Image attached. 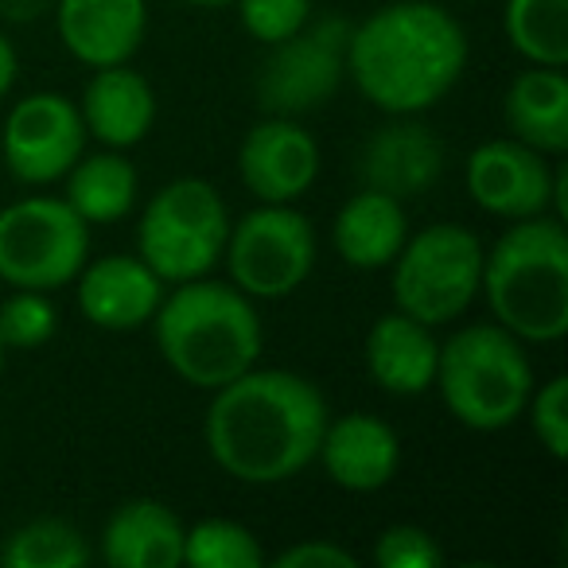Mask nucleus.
Wrapping results in <instances>:
<instances>
[{
    "label": "nucleus",
    "mask_w": 568,
    "mask_h": 568,
    "mask_svg": "<svg viewBox=\"0 0 568 568\" xmlns=\"http://www.w3.org/2000/svg\"><path fill=\"white\" fill-rule=\"evenodd\" d=\"M327 402L304 374L250 366L214 389L206 409V452L237 483L276 487L316 459Z\"/></svg>",
    "instance_id": "obj_1"
},
{
    "label": "nucleus",
    "mask_w": 568,
    "mask_h": 568,
    "mask_svg": "<svg viewBox=\"0 0 568 568\" xmlns=\"http://www.w3.org/2000/svg\"><path fill=\"white\" fill-rule=\"evenodd\" d=\"M467 67L459 20L433 0H394L351 28L347 74L389 118L425 113L452 94Z\"/></svg>",
    "instance_id": "obj_2"
},
{
    "label": "nucleus",
    "mask_w": 568,
    "mask_h": 568,
    "mask_svg": "<svg viewBox=\"0 0 568 568\" xmlns=\"http://www.w3.org/2000/svg\"><path fill=\"white\" fill-rule=\"evenodd\" d=\"M152 335L180 382L214 394L261 358V320L253 301L219 281H183L160 301Z\"/></svg>",
    "instance_id": "obj_3"
},
{
    "label": "nucleus",
    "mask_w": 568,
    "mask_h": 568,
    "mask_svg": "<svg viewBox=\"0 0 568 568\" xmlns=\"http://www.w3.org/2000/svg\"><path fill=\"white\" fill-rule=\"evenodd\" d=\"M479 293L495 324L521 343H557L568 332V234L565 219H518L483 253Z\"/></svg>",
    "instance_id": "obj_4"
},
{
    "label": "nucleus",
    "mask_w": 568,
    "mask_h": 568,
    "mask_svg": "<svg viewBox=\"0 0 568 568\" xmlns=\"http://www.w3.org/2000/svg\"><path fill=\"white\" fill-rule=\"evenodd\" d=\"M433 389H440L444 409L464 428L498 433L526 413L534 366L521 351V339L503 324H471L440 343Z\"/></svg>",
    "instance_id": "obj_5"
},
{
    "label": "nucleus",
    "mask_w": 568,
    "mask_h": 568,
    "mask_svg": "<svg viewBox=\"0 0 568 568\" xmlns=\"http://www.w3.org/2000/svg\"><path fill=\"white\" fill-rule=\"evenodd\" d=\"M230 211L219 187L195 175L172 180L149 199L136 226V257L164 284L206 276L222 261Z\"/></svg>",
    "instance_id": "obj_6"
},
{
    "label": "nucleus",
    "mask_w": 568,
    "mask_h": 568,
    "mask_svg": "<svg viewBox=\"0 0 568 568\" xmlns=\"http://www.w3.org/2000/svg\"><path fill=\"white\" fill-rule=\"evenodd\" d=\"M483 242L467 226L436 222L405 237L394 257V304L397 312L440 327L459 320L479 296Z\"/></svg>",
    "instance_id": "obj_7"
},
{
    "label": "nucleus",
    "mask_w": 568,
    "mask_h": 568,
    "mask_svg": "<svg viewBox=\"0 0 568 568\" xmlns=\"http://www.w3.org/2000/svg\"><path fill=\"white\" fill-rule=\"evenodd\" d=\"M90 257V226L67 199L32 195L0 211V281L12 288H63Z\"/></svg>",
    "instance_id": "obj_8"
},
{
    "label": "nucleus",
    "mask_w": 568,
    "mask_h": 568,
    "mask_svg": "<svg viewBox=\"0 0 568 568\" xmlns=\"http://www.w3.org/2000/svg\"><path fill=\"white\" fill-rule=\"evenodd\" d=\"M230 281L250 301L293 296L316 265V230L293 203H261L242 222H230Z\"/></svg>",
    "instance_id": "obj_9"
},
{
    "label": "nucleus",
    "mask_w": 568,
    "mask_h": 568,
    "mask_svg": "<svg viewBox=\"0 0 568 568\" xmlns=\"http://www.w3.org/2000/svg\"><path fill=\"white\" fill-rule=\"evenodd\" d=\"M347 20L327 17L273 43L257 71L261 105L273 118H301L332 102L347 79Z\"/></svg>",
    "instance_id": "obj_10"
},
{
    "label": "nucleus",
    "mask_w": 568,
    "mask_h": 568,
    "mask_svg": "<svg viewBox=\"0 0 568 568\" xmlns=\"http://www.w3.org/2000/svg\"><path fill=\"white\" fill-rule=\"evenodd\" d=\"M467 195L479 211L495 219L518 222L534 214H557L565 219V168L552 172L545 164V152L529 149L521 141H487L467 156L464 168Z\"/></svg>",
    "instance_id": "obj_11"
},
{
    "label": "nucleus",
    "mask_w": 568,
    "mask_h": 568,
    "mask_svg": "<svg viewBox=\"0 0 568 568\" xmlns=\"http://www.w3.org/2000/svg\"><path fill=\"white\" fill-rule=\"evenodd\" d=\"M87 129H82L79 105L63 94H28L12 105L0 136L4 164L28 187H43L71 172V164L82 156Z\"/></svg>",
    "instance_id": "obj_12"
},
{
    "label": "nucleus",
    "mask_w": 568,
    "mask_h": 568,
    "mask_svg": "<svg viewBox=\"0 0 568 568\" xmlns=\"http://www.w3.org/2000/svg\"><path fill=\"white\" fill-rule=\"evenodd\" d=\"M237 175L257 203H296L320 175V144L293 118H273L245 133L237 149Z\"/></svg>",
    "instance_id": "obj_13"
},
{
    "label": "nucleus",
    "mask_w": 568,
    "mask_h": 568,
    "mask_svg": "<svg viewBox=\"0 0 568 568\" xmlns=\"http://www.w3.org/2000/svg\"><path fill=\"white\" fill-rule=\"evenodd\" d=\"M358 183L366 191H382L389 199H417L440 180L444 144L428 125H420L417 113L394 118L389 125L374 129L358 149Z\"/></svg>",
    "instance_id": "obj_14"
},
{
    "label": "nucleus",
    "mask_w": 568,
    "mask_h": 568,
    "mask_svg": "<svg viewBox=\"0 0 568 568\" xmlns=\"http://www.w3.org/2000/svg\"><path fill=\"white\" fill-rule=\"evenodd\" d=\"M74 281H79L82 316L102 332H136L152 324L164 301V281L133 253L87 261Z\"/></svg>",
    "instance_id": "obj_15"
},
{
    "label": "nucleus",
    "mask_w": 568,
    "mask_h": 568,
    "mask_svg": "<svg viewBox=\"0 0 568 568\" xmlns=\"http://www.w3.org/2000/svg\"><path fill=\"white\" fill-rule=\"evenodd\" d=\"M316 459L324 464L327 479L351 495H371L382 490L397 475L402 464V440L397 433L374 413H347V417H327L324 440Z\"/></svg>",
    "instance_id": "obj_16"
},
{
    "label": "nucleus",
    "mask_w": 568,
    "mask_h": 568,
    "mask_svg": "<svg viewBox=\"0 0 568 568\" xmlns=\"http://www.w3.org/2000/svg\"><path fill=\"white\" fill-rule=\"evenodd\" d=\"M63 48L87 67H118L141 51L149 9L144 0H55Z\"/></svg>",
    "instance_id": "obj_17"
},
{
    "label": "nucleus",
    "mask_w": 568,
    "mask_h": 568,
    "mask_svg": "<svg viewBox=\"0 0 568 568\" xmlns=\"http://www.w3.org/2000/svg\"><path fill=\"white\" fill-rule=\"evenodd\" d=\"M79 118L87 136H98L105 149H133L156 125V90L129 63L98 67L82 90Z\"/></svg>",
    "instance_id": "obj_18"
},
{
    "label": "nucleus",
    "mask_w": 568,
    "mask_h": 568,
    "mask_svg": "<svg viewBox=\"0 0 568 568\" xmlns=\"http://www.w3.org/2000/svg\"><path fill=\"white\" fill-rule=\"evenodd\" d=\"M436 363H440V343L433 327L405 312L374 320L366 332V371L378 389L394 397H420L433 389Z\"/></svg>",
    "instance_id": "obj_19"
},
{
    "label": "nucleus",
    "mask_w": 568,
    "mask_h": 568,
    "mask_svg": "<svg viewBox=\"0 0 568 568\" xmlns=\"http://www.w3.org/2000/svg\"><path fill=\"white\" fill-rule=\"evenodd\" d=\"M102 557L113 568H183V521L156 498H129L105 521Z\"/></svg>",
    "instance_id": "obj_20"
},
{
    "label": "nucleus",
    "mask_w": 568,
    "mask_h": 568,
    "mask_svg": "<svg viewBox=\"0 0 568 568\" xmlns=\"http://www.w3.org/2000/svg\"><path fill=\"white\" fill-rule=\"evenodd\" d=\"M409 237L402 199H389L382 191H358L339 206L332 226L335 253L351 268H389Z\"/></svg>",
    "instance_id": "obj_21"
},
{
    "label": "nucleus",
    "mask_w": 568,
    "mask_h": 568,
    "mask_svg": "<svg viewBox=\"0 0 568 568\" xmlns=\"http://www.w3.org/2000/svg\"><path fill=\"white\" fill-rule=\"evenodd\" d=\"M506 125L514 141L545 152V156H565L568 152V79L560 67H529L506 90Z\"/></svg>",
    "instance_id": "obj_22"
},
{
    "label": "nucleus",
    "mask_w": 568,
    "mask_h": 568,
    "mask_svg": "<svg viewBox=\"0 0 568 568\" xmlns=\"http://www.w3.org/2000/svg\"><path fill=\"white\" fill-rule=\"evenodd\" d=\"M67 180V203L87 226L121 222L136 203V168L121 156V149L94 152L87 160H74Z\"/></svg>",
    "instance_id": "obj_23"
},
{
    "label": "nucleus",
    "mask_w": 568,
    "mask_h": 568,
    "mask_svg": "<svg viewBox=\"0 0 568 568\" xmlns=\"http://www.w3.org/2000/svg\"><path fill=\"white\" fill-rule=\"evenodd\" d=\"M506 40L526 63H568V0H506Z\"/></svg>",
    "instance_id": "obj_24"
},
{
    "label": "nucleus",
    "mask_w": 568,
    "mask_h": 568,
    "mask_svg": "<svg viewBox=\"0 0 568 568\" xmlns=\"http://www.w3.org/2000/svg\"><path fill=\"white\" fill-rule=\"evenodd\" d=\"M90 545L79 526L63 518H36L4 541L0 560L9 568H87Z\"/></svg>",
    "instance_id": "obj_25"
},
{
    "label": "nucleus",
    "mask_w": 568,
    "mask_h": 568,
    "mask_svg": "<svg viewBox=\"0 0 568 568\" xmlns=\"http://www.w3.org/2000/svg\"><path fill=\"white\" fill-rule=\"evenodd\" d=\"M183 565L191 568H261L265 549L257 534L242 521L203 518L183 526Z\"/></svg>",
    "instance_id": "obj_26"
},
{
    "label": "nucleus",
    "mask_w": 568,
    "mask_h": 568,
    "mask_svg": "<svg viewBox=\"0 0 568 568\" xmlns=\"http://www.w3.org/2000/svg\"><path fill=\"white\" fill-rule=\"evenodd\" d=\"M55 304L40 288H17L0 304V343L9 351H36L55 335Z\"/></svg>",
    "instance_id": "obj_27"
},
{
    "label": "nucleus",
    "mask_w": 568,
    "mask_h": 568,
    "mask_svg": "<svg viewBox=\"0 0 568 568\" xmlns=\"http://www.w3.org/2000/svg\"><path fill=\"white\" fill-rule=\"evenodd\" d=\"M521 417H529V428H534L537 444H541L557 464L568 459V378L565 374H557V378H549L541 389H534Z\"/></svg>",
    "instance_id": "obj_28"
},
{
    "label": "nucleus",
    "mask_w": 568,
    "mask_h": 568,
    "mask_svg": "<svg viewBox=\"0 0 568 568\" xmlns=\"http://www.w3.org/2000/svg\"><path fill=\"white\" fill-rule=\"evenodd\" d=\"M237 20L250 40L273 48L308 24L312 0H237Z\"/></svg>",
    "instance_id": "obj_29"
},
{
    "label": "nucleus",
    "mask_w": 568,
    "mask_h": 568,
    "mask_svg": "<svg viewBox=\"0 0 568 568\" xmlns=\"http://www.w3.org/2000/svg\"><path fill=\"white\" fill-rule=\"evenodd\" d=\"M444 560V549L436 545V537L409 521L382 529L374 541V565L378 568H436Z\"/></svg>",
    "instance_id": "obj_30"
},
{
    "label": "nucleus",
    "mask_w": 568,
    "mask_h": 568,
    "mask_svg": "<svg viewBox=\"0 0 568 568\" xmlns=\"http://www.w3.org/2000/svg\"><path fill=\"white\" fill-rule=\"evenodd\" d=\"M268 565L273 568H358V560H355V552L335 541H301V545L281 549Z\"/></svg>",
    "instance_id": "obj_31"
},
{
    "label": "nucleus",
    "mask_w": 568,
    "mask_h": 568,
    "mask_svg": "<svg viewBox=\"0 0 568 568\" xmlns=\"http://www.w3.org/2000/svg\"><path fill=\"white\" fill-rule=\"evenodd\" d=\"M51 9V0H0V17L12 24H28V20L43 17Z\"/></svg>",
    "instance_id": "obj_32"
},
{
    "label": "nucleus",
    "mask_w": 568,
    "mask_h": 568,
    "mask_svg": "<svg viewBox=\"0 0 568 568\" xmlns=\"http://www.w3.org/2000/svg\"><path fill=\"white\" fill-rule=\"evenodd\" d=\"M17 71H20V63H17V48H12V43H9V36L0 32V98H4L12 87H17Z\"/></svg>",
    "instance_id": "obj_33"
},
{
    "label": "nucleus",
    "mask_w": 568,
    "mask_h": 568,
    "mask_svg": "<svg viewBox=\"0 0 568 568\" xmlns=\"http://www.w3.org/2000/svg\"><path fill=\"white\" fill-rule=\"evenodd\" d=\"M187 4H195V9H222L230 0H187Z\"/></svg>",
    "instance_id": "obj_34"
},
{
    "label": "nucleus",
    "mask_w": 568,
    "mask_h": 568,
    "mask_svg": "<svg viewBox=\"0 0 568 568\" xmlns=\"http://www.w3.org/2000/svg\"><path fill=\"white\" fill-rule=\"evenodd\" d=\"M4 355H9V347H4V343H0V371H4Z\"/></svg>",
    "instance_id": "obj_35"
}]
</instances>
